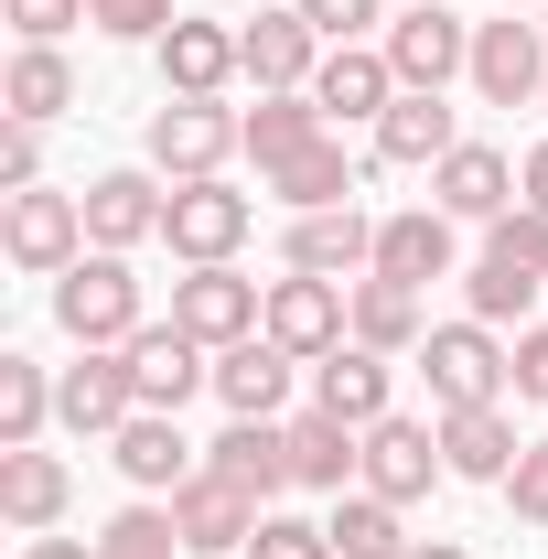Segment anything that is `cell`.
Masks as SVG:
<instances>
[{"mask_svg": "<svg viewBox=\"0 0 548 559\" xmlns=\"http://www.w3.org/2000/svg\"><path fill=\"white\" fill-rule=\"evenodd\" d=\"M55 323H65L75 345H130L140 334V280L119 248H97V259H75L65 280H55Z\"/></svg>", "mask_w": 548, "mask_h": 559, "instance_id": "cell-1", "label": "cell"}, {"mask_svg": "<svg viewBox=\"0 0 548 559\" xmlns=\"http://www.w3.org/2000/svg\"><path fill=\"white\" fill-rule=\"evenodd\" d=\"M419 377H430V399L441 409H495L505 399V345H495V323H441L430 345H419Z\"/></svg>", "mask_w": 548, "mask_h": 559, "instance_id": "cell-2", "label": "cell"}, {"mask_svg": "<svg viewBox=\"0 0 548 559\" xmlns=\"http://www.w3.org/2000/svg\"><path fill=\"white\" fill-rule=\"evenodd\" d=\"M226 151H248V119H237L226 97H172V108L151 119V162H162L172 183H215Z\"/></svg>", "mask_w": 548, "mask_h": 559, "instance_id": "cell-3", "label": "cell"}, {"mask_svg": "<svg viewBox=\"0 0 548 559\" xmlns=\"http://www.w3.org/2000/svg\"><path fill=\"white\" fill-rule=\"evenodd\" d=\"M377 55H388V75H398V86H430V97H441L452 75L474 66V33H463L441 0H409V11L388 22V44H377Z\"/></svg>", "mask_w": 548, "mask_h": 559, "instance_id": "cell-4", "label": "cell"}, {"mask_svg": "<svg viewBox=\"0 0 548 559\" xmlns=\"http://www.w3.org/2000/svg\"><path fill=\"white\" fill-rule=\"evenodd\" d=\"M172 323H183L194 345H215V355H226V345H248V334L270 323V301H259V280H237L226 259H215V270L172 280Z\"/></svg>", "mask_w": 548, "mask_h": 559, "instance_id": "cell-5", "label": "cell"}, {"mask_svg": "<svg viewBox=\"0 0 548 559\" xmlns=\"http://www.w3.org/2000/svg\"><path fill=\"white\" fill-rule=\"evenodd\" d=\"M0 248H11V270H55L65 280L86 259V194H11V226H0Z\"/></svg>", "mask_w": 548, "mask_h": 559, "instance_id": "cell-6", "label": "cell"}, {"mask_svg": "<svg viewBox=\"0 0 548 559\" xmlns=\"http://www.w3.org/2000/svg\"><path fill=\"white\" fill-rule=\"evenodd\" d=\"M344 323H355V301H344L334 280H312V270H290L270 290V323H259V334H270L279 355H301V366H323V355L344 345Z\"/></svg>", "mask_w": 548, "mask_h": 559, "instance_id": "cell-7", "label": "cell"}, {"mask_svg": "<svg viewBox=\"0 0 548 559\" xmlns=\"http://www.w3.org/2000/svg\"><path fill=\"white\" fill-rule=\"evenodd\" d=\"M119 355H130L140 409H172V419H183V399H194V388H215V366H205L215 345H194L183 323H140V334H130Z\"/></svg>", "mask_w": 548, "mask_h": 559, "instance_id": "cell-8", "label": "cell"}, {"mask_svg": "<svg viewBox=\"0 0 548 559\" xmlns=\"http://www.w3.org/2000/svg\"><path fill=\"white\" fill-rule=\"evenodd\" d=\"M259 516H270V506H259V495L248 485H226V474H194V485L172 495V527H183V549L194 559H226V549H248V538H259Z\"/></svg>", "mask_w": 548, "mask_h": 559, "instance_id": "cell-9", "label": "cell"}, {"mask_svg": "<svg viewBox=\"0 0 548 559\" xmlns=\"http://www.w3.org/2000/svg\"><path fill=\"white\" fill-rule=\"evenodd\" d=\"M474 86L495 97V108H527V97H548V22H484L474 33Z\"/></svg>", "mask_w": 548, "mask_h": 559, "instance_id": "cell-10", "label": "cell"}, {"mask_svg": "<svg viewBox=\"0 0 548 559\" xmlns=\"http://www.w3.org/2000/svg\"><path fill=\"white\" fill-rule=\"evenodd\" d=\"M248 194H226V183H172V215H162V237H172V259H194V270H215V259H237V237H248Z\"/></svg>", "mask_w": 548, "mask_h": 559, "instance_id": "cell-11", "label": "cell"}, {"mask_svg": "<svg viewBox=\"0 0 548 559\" xmlns=\"http://www.w3.org/2000/svg\"><path fill=\"white\" fill-rule=\"evenodd\" d=\"M237 66L259 75V97H290V86L323 75V33H312L301 11H259V22L237 33Z\"/></svg>", "mask_w": 548, "mask_h": 559, "instance_id": "cell-12", "label": "cell"}, {"mask_svg": "<svg viewBox=\"0 0 548 559\" xmlns=\"http://www.w3.org/2000/svg\"><path fill=\"white\" fill-rule=\"evenodd\" d=\"M430 474H452L441 463V430H419V419H377L366 430V495L409 506V495H430Z\"/></svg>", "mask_w": 548, "mask_h": 559, "instance_id": "cell-13", "label": "cell"}, {"mask_svg": "<svg viewBox=\"0 0 548 559\" xmlns=\"http://www.w3.org/2000/svg\"><path fill=\"white\" fill-rule=\"evenodd\" d=\"M108 441H119V474H130L140 495H183L194 474H205V463H194V441H183V419H172V409H140L130 430H108Z\"/></svg>", "mask_w": 548, "mask_h": 559, "instance_id": "cell-14", "label": "cell"}, {"mask_svg": "<svg viewBox=\"0 0 548 559\" xmlns=\"http://www.w3.org/2000/svg\"><path fill=\"white\" fill-rule=\"evenodd\" d=\"M312 409H334L344 430H377V419H388V355L377 345H334L312 366Z\"/></svg>", "mask_w": 548, "mask_h": 559, "instance_id": "cell-15", "label": "cell"}, {"mask_svg": "<svg viewBox=\"0 0 548 559\" xmlns=\"http://www.w3.org/2000/svg\"><path fill=\"white\" fill-rule=\"evenodd\" d=\"M290 366H301V355H279L270 334L226 345V355H215V399H226V419H279V399H290Z\"/></svg>", "mask_w": 548, "mask_h": 559, "instance_id": "cell-16", "label": "cell"}, {"mask_svg": "<svg viewBox=\"0 0 548 559\" xmlns=\"http://www.w3.org/2000/svg\"><path fill=\"white\" fill-rule=\"evenodd\" d=\"M312 108H323V119H388V108H398V75H388V55L334 44V55H323V75H312Z\"/></svg>", "mask_w": 548, "mask_h": 559, "instance_id": "cell-17", "label": "cell"}, {"mask_svg": "<svg viewBox=\"0 0 548 559\" xmlns=\"http://www.w3.org/2000/svg\"><path fill=\"white\" fill-rule=\"evenodd\" d=\"M162 215H172V194H151V173H97V183H86V237H97V248L162 237Z\"/></svg>", "mask_w": 548, "mask_h": 559, "instance_id": "cell-18", "label": "cell"}, {"mask_svg": "<svg viewBox=\"0 0 548 559\" xmlns=\"http://www.w3.org/2000/svg\"><path fill=\"white\" fill-rule=\"evenodd\" d=\"M290 270L334 280V270H377V226L355 205H323V215H290Z\"/></svg>", "mask_w": 548, "mask_h": 559, "instance_id": "cell-19", "label": "cell"}, {"mask_svg": "<svg viewBox=\"0 0 548 559\" xmlns=\"http://www.w3.org/2000/svg\"><path fill=\"white\" fill-rule=\"evenodd\" d=\"M505 194H516V173H505V151H484V140H463L452 162H430V205L441 215H505Z\"/></svg>", "mask_w": 548, "mask_h": 559, "instance_id": "cell-20", "label": "cell"}, {"mask_svg": "<svg viewBox=\"0 0 548 559\" xmlns=\"http://www.w3.org/2000/svg\"><path fill=\"white\" fill-rule=\"evenodd\" d=\"M516 430H505V409H441V463L463 474V485H505L516 474Z\"/></svg>", "mask_w": 548, "mask_h": 559, "instance_id": "cell-21", "label": "cell"}, {"mask_svg": "<svg viewBox=\"0 0 548 559\" xmlns=\"http://www.w3.org/2000/svg\"><path fill=\"white\" fill-rule=\"evenodd\" d=\"M205 463L226 474V485H248L259 506H270V495L290 485V430H279V419H226V441H215Z\"/></svg>", "mask_w": 548, "mask_h": 559, "instance_id": "cell-22", "label": "cell"}, {"mask_svg": "<svg viewBox=\"0 0 548 559\" xmlns=\"http://www.w3.org/2000/svg\"><path fill=\"white\" fill-rule=\"evenodd\" d=\"M344 474H366V430H344L334 409H301L290 419V485L344 495Z\"/></svg>", "mask_w": 548, "mask_h": 559, "instance_id": "cell-23", "label": "cell"}, {"mask_svg": "<svg viewBox=\"0 0 548 559\" xmlns=\"http://www.w3.org/2000/svg\"><path fill=\"white\" fill-rule=\"evenodd\" d=\"M226 75H248L237 66V33H215V22H172L162 33V86L172 97H215Z\"/></svg>", "mask_w": 548, "mask_h": 559, "instance_id": "cell-24", "label": "cell"}, {"mask_svg": "<svg viewBox=\"0 0 548 559\" xmlns=\"http://www.w3.org/2000/svg\"><path fill=\"white\" fill-rule=\"evenodd\" d=\"M463 130H452V108L430 97V86H398V108L377 119V162H452Z\"/></svg>", "mask_w": 548, "mask_h": 559, "instance_id": "cell-25", "label": "cell"}, {"mask_svg": "<svg viewBox=\"0 0 548 559\" xmlns=\"http://www.w3.org/2000/svg\"><path fill=\"white\" fill-rule=\"evenodd\" d=\"M452 270V215L441 205H419V215H388V226H377V280H441Z\"/></svg>", "mask_w": 548, "mask_h": 559, "instance_id": "cell-26", "label": "cell"}, {"mask_svg": "<svg viewBox=\"0 0 548 559\" xmlns=\"http://www.w3.org/2000/svg\"><path fill=\"white\" fill-rule=\"evenodd\" d=\"M0 516L44 538V527L65 516V463H55V452H33V441H22V452H0Z\"/></svg>", "mask_w": 548, "mask_h": 559, "instance_id": "cell-27", "label": "cell"}, {"mask_svg": "<svg viewBox=\"0 0 548 559\" xmlns=\"http://www.w3.org/2000/svg\"><path fill=\"white\" fill-rule=\"evenodd\" d=\"M0 108H11V119H33V130H44V119H65V108H75V66L55 55V44H22L11 75H0Z\"/></svg>", "mask_w": 548, "mask_h": 559, "instance_id": "cell-28", "label": "cell"}, {"mask_svg": "<svg viewBox=\"0 0 548 559\" xmlns=\"http://www.w3.org/2000/svg\"><path fill=\"white\" fill-rule=\"evenodd\" d=\"M312 140H323V108H312V86H290V97H259V108H248V151H259V173L301 162Z\"/></svg>", "mask_w": 548, "mask_h": 559, "instance_id": "cell-29", "label": "cell"}, {"mask_svg": "<svg viewBox=\"0 0 548 559\" xmlns=\"http://www.w3.org/2000/svg\"><path fill=\"white\" fill-rule=\"evenodd\" d=\"M355 345H377V355L430 345V334H419V290H409V280H355Z\"/></svg>", "mask_w": 548, "mask_h": 559, "instance_id": "cell-30", "label": "cell"}, {"mask_svg": "<svg viewBox=\"0 0 548 559\" xmlns=\"http://www.w3.org/2000/svg\"><path fill=\"white\" fill-rule=\"evenodd\" d=\"M419 538L398 527V506L388 495H344L334 506V559H409Z\"/></svg>", "mask_w": 548, "mask_h": 559, "instance_id": "cell-31", "label": "cell"}, {"mask_svg": "<svg viewBox=\"0 0 548 559\" xmlns=\"http://www.w3.org/2000/svg\"><path fill=\"white\" fill-rule=\"evenodd\" d=\"M44 419H55V377H44L33 355H0V452L44 441Z\"/></svg>", "mask_w": 548, "mask_h": 559, "instance_id": "cell-32", "label": "cell"}, {"mask_svg": "<svg viewBox=\"0 0 548 559\" xmlns=\"http://www.w3.org/2000/svg\"><path fill=\"white\" fill-rule=\"evenodd\" d=\"M270 183H279V194H290L301 215H323V205H355V162H344V140H312L301 162H279Z\"/></svg>", "mask_w": 548, "mask_h": 559, "instance_id": "cell-33", "label": "cell"}, {"mask_svg": "<svg viewBox=\"0 0 548 559\" xmlns=\"http://www.w3.org/2000/svg\"><path fill=\"white\" fill-rule=\"evenodd\" d=\"M172 549H183L172 506H130V516H108V538H97V559H172Z\"/></svg>", "mask_w": 548, "mask_h": 559, "instance_id": "cell-34", "label": "cell"}, {"mask_svg": "<svg viewBox=\"0 0 548 559\" xmlns=\"http://www.w3.org/2000/svg\"><path fill=\"white\" fill-rule=\"evenodd\" d=\"M484 259H505V270H538V280H548V215H538V205H505L495 226H484Z\"/></svg>", "mask_w": 548, "mask_h": 559, "instance_id": "cell-35", "label": "cell"}, {"mask_svg": "<svg viewBox=\"0 0 548 559\" xmlns=\"http://www.w3.org/2000/svg\"><path fill=\"white\" fill-rule=\"evenodd\" d=\"M463 290H474V323H505V312H527V301H538L548 280H538V270H505V259H474Z\"/></svg>", "mask_w": 548, "mask_h": 559, "instance_id": "cell-36", "label": "cell"}, {"mask_svg": "<svg viewBox=\"0 0 548 559\" xmlns=\"http://www.w3.org/2000/svg\"><path fill=\"white\" fill-rule=\"evenodd\" d=\"M86 22H97L108 44H162L183 11H172V0H86Z\"/></svg>", "mask_w": 548, "mask_h": 559, "instance_id": "cell-37", "label": "cell"}, {"mask_svg": "<svg viewBox=\"0 0 548 559\" xmlns=\"http://www.w3.org/2000/svg\"><path fill=\"white\" fill-rule=\"evenodd\" d=\"M248 559H334V527H301V516H259Z\"/></svg>", "mask_w": 548, "mask_h": 559, "instance_id": "cell-38", "label": "cell"}, {"mask_svg": "<svg viewBox=\"0 0 548 559\" xmlns=\"http://www.w3.org/2000/svg\"><path fill=\"white\" fill-rule=\"evenodd\" d=\"M290 11H301V22L323 33V44H355V33H366V22H377L388 0H290Z\"/></svg>", "mask_w": 548, "mask_h": 559, "instance_id": "cell-39", "label": "cell"}, {"mask_svg": "<svg viewBox=\"0 0 548 559\" xmlns=\"http://www.w3.org/2000/svg\"><path fill=\"white\" fill-rule=\"evenodd\" d=\"M505 495H516V516H527V527H548V441H527V452H516Z\"/></svg>", "mask_w": 548, "mask_h": 559, "instance_id": "cell-40", "label": "cell"}, {"mask_svg": "<svg viewBox=\"0 0 548 559\" xmlns=\"http://www.w3.org/2000/svg\"><path fill=\"white\" fill-rule=\"evenodd\" d=\"M33 173H44V140H33V119H11V130H0V183L33 194Z\"/></svg>", "mask_w": 548, "mask_h": 559, "instance_id": "cell-41", "label": "cell"}, {"mask_svg": "<svg viewBox=\"0 0 548 559\" xmlns=\"http://www.w3.org/2000/svg\"><path fill=\"white\" fill-rule=\"evenodd\" d=\"M505 388H516V399H548V323H538V334H516V355H505Z\"/></svg>", "mask_w": 548, "mask_h": 559, "instance_id": "cell-42", "label": "cell"}, {"mask_svg": "<svg viewBox=\"0 0 548 559\" xmlns=\"http://www.w3.org/2000/svg\"><path fill=\"white\" fill-rule=\"evenodd\" d=\"M11 22H22V44H55L65 22H86V0H11Z\"/></svg>", "mask_w": 548, "mask_h": 559, "instance_id": "cell-43", "label": "cell"}, {"mask_svg": "<svg viewBox=\"0 0 548 559\" xmlns=\"http://www.w3.org/2000/svg\"><path fill=\"white\" fill-rule=\"evenodd\" d=\"M516 183H527V205L548 215V140H538V151H527V173H516Z\"/></svg>", "mask_w": 548, "mask_h": 559, "instance_id": "cell-44", "label": "cell"}, {"mask_svg": "<svg viewBox=\"0 0 548 559\" xmlns=\"http://www.w3.org/2000/svg\"><path fill=\"white\" fill-rule=\"evenodd\" d=\"M33 559H97V549H75V538H33Z\"/></svg>", "mask_w": 548, "mask_h": 559, "instance_id": "cell-45", "label": "cell"}, {"mask_svg": "<svg viewBox=\"0 0 548 559\" xmlns=\"http://www.w3.org/2000/svg\"><path fill=\"white\" fill-rule=\"evenodd\" d=\"M409 559H463V549H441V538H419V549H409Z\"/></svg>", "mask_w": 548, "mask_h": 559, "instance_id": "cell-46", "label": "cell"}]
</instances>
